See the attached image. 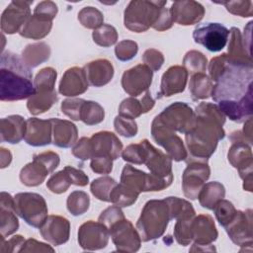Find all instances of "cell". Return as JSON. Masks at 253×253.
Returning <instances> with one entry per match:
<instances>
[{"label": "cell", "mask_w": 253, "mask_h": 253, "mask_svg": "<svg viewBox=\"0 0 253 253\" xmlns=\"http://www.w3.org/2000/svg\"><path fill=\"white\" fill-rule=\"evenodd\" d=\"M214 81L211 98L231 121L243 123L252 117V65L231 62L226 53L212 58L209 64Z\"/></svg>", "instance_id": "1"}, {"label": "cell", "mask_w": 253, "mask_h": 253, "mask_svg": "<svg viewBox=\"0 0 253 253\" xmlns=\"http://www.w3.org/2000/svg\"><path fill=\"white\" fill-rule=\"evenodd\" d=\"M195 115L193 126L185 133L187 147L190 152L186 160L208 161L215 151L217 142L225 135L222 128L225 116L217 105L205 102L197 106Z\"/></svg>", "instance_id": "2"}, {"label": "cell", "mask_w": 253, "mask_h": 253, "mask_svg": "<svg viewBox=\"0 0 253 253\" xmlns=\"http://www.w3.org/2000/svg\"><path fill=\"white\" fill-rule=\"evenodd\" d=\"M33 73L22 57L12 51L1 53L0 59V99L19 101L35 94Z\"/></svg>", "instance_id": "3"}, {"label": "cell", "mask_w": 253, "mask_h": 253, "mask_svg": "<svg viewBox=\"0 0 253 253\" xmlns=\"http://www.w3.org/2000/svg\"><path fill=\"white\" fill-rule=\"evenodd\" d=\"M170 220L169 207L165 200L148 201L136 222V229L141 240L147 242L161 237Z\"/></svg>", "instance_id": "4"}, {"label": "cell", "mask_w": 253, "mask_h": 253, "mask_svg": "<svg viewBox=\"0 0 253 253\" xmlns=\"http://www.w3.org/2000/svg\"><path fill=\"white\" fill-rule=\"evenodd\" d=\"M166 1H130L125 10V27L134 33H142L153 27Z\"/></svg>", "instance_id": "5"}, {"label": "cell", "mask_w": 253, "mask_h": 253, "mask_svg": "<svg viewBox=\"0 0 253 253\" xmlns=\"http://www.w3.org/2000/svg\"><path fill=\"white\" fill-rule=\"evenodd\" d=\"M15 211L26 223L40 228L46 219L47 206L43 197L37 193H18L14 196Z\"/></svg>", "instance_id": "6"}, {"label": "cell", "mask_w": 253, "mask_h": 253, "mask_svg": "<svg viewBox=\"0 0 253 253\" xmlns=\"http://www.w3.org/2000/svg\"><path fill=\"white\" fill-rule=\"evenodd\" d=\"M60 159L57 153L45 151L34 155L33 162L24 166L20 172L21 182L28 187L41 185L59 164Z\"/></svg>", "instance_id": "7"}, {"label": "cell", "mask_w": 253, "mask_h": 253, "mask_svg": "<svg viewBox=\"0 0 253 253\" xmlns=\"http://www.w3.org/2000/svg\"><path fill=\"white\" fill-rule=\"evenodd\" d=\"M167 128L186 133L194 125L196 115L192 108L183 102H175L156 116Z\"/></svg>", "instance_id": "8"}, {"label": "cell", "mask_w": 253, "mask_h": 253, "mask_svg": "<svg viewBox=\"0 0 253 253\" xmlns=\"http://www.w3.org/2000/svg\"><path fill=\"white\" fill-rule=\"evenodd\" d=\"M188 165L182 175V189L186 198L191 200L198 199V196L210 178L211 169L208 161L188 159Z\"/></svg>", "instance_id": "9"}, {"label": "cell", "mask_w": 253, "mask_h": 253, "mask_svg": "<svg viewBox=\"0 0 253 253\" xmlns=\"http://www.w3.org/2000/svg\"><path fill=\"white\" fill-rule=\"evenodd\" d=\"M151 134L154 141L164 147L167 155L174 161L186 160L188 153L182 139L175 131L164 126L157 117L154 118L151 124Z\"/></svg>", "instance_id": "10"}, {"label": "cell", "mask_w": 253, "mask_h": 253, "mask_svg": "<svg viewBox=\"0 0 253 253\" xmlns=\"http://www.w3.org/2000/svg\"><path fill=\"white\" fill-rule=\"evenodd\" d=\"M193 38L195 42L202 44L208 50L217 52L225 47L229 30L218 23H205L194 30Z\"/></svg>", "instance_id": "11"}, {"label": "cell", "mask_w": 253, "mask_h": 253, "mask_svg": "<svg viewBox=\"0 0 253 253\" xmlns=\"http://www.w3.org/2000/svg\"><path fill=\"white\" fill-rule=\"evenodd\" d=\"M109 234L118 251L136 252L140 248V235L126 217L114 223L109 228Z\"/></svg>", "instance_id": "12"}, {"label": "cell", "mask_w": 253, "mask_h": 253, "mask_svg": "<svg viewBox=\"0 0 253 253\" xmlns=\"http://www.w3.org/2000/svg\"><path fill=\"white\" fill-rule=\"evenodd\" d=\"M228 161L239 172L243 179V188L252 191V152L251 146L245 142H232L228 150Z\"/></svg>", "instance_id": "13"}, {"label": "cell", "mask_w": 253, "mask_h": 253, "mask_svg": "<svg viewBox=\"0 0 253 253\" xmlns=\"http://www.w3.org/2000/svg\"><path fill=\"white\" fill-rule=\"evenodd\" d=\"M152 77L153 71L148 66L138 64L124 72L122 76V87L130 97H136L148 91Z\"/></svg>", "instance_id": "14"}, {"label": "cell", "mask_w": 253, "mask_h": 253, "mask_svg": "<svg viewBox=\"0 0 253 253\" xmlns=\"http://www.w3.org/2000/svg\"><path fill=\"white\" fill-rule=\"evenodd\" d=\"M33 1H12L1 16V30L8 35L20 32L31 17L30 5Z\"/></svg>", "instance_id": "15"}, {"label": "cell", "mask_w": 253, "mask_h": 253, "mask_svg": "<svg viewBox=\"0 0 253 253\" xmlns=\"http://www.w3.org/2000/svg\"><path fill=\"white\" fill-rule=\"evenodd\" d=\"M109 230L100 221L88 220L78 230V242L84 250H99L109 242Z\"/></svg>", "instance_id": "16"}, {"label": "cell", "mask_w": 253, "mask_h": 253, "mask_svg": "<svg viewBox=\"0 0 253 253\" xmlns=\"http://www.w3.org/2000/svg\"><path fill=\"white\" fill-rule=\"evenodd\" d=\"M229 238L238 246L252 245V211H237L234 218L224 227Z\"/></svg>", "instance_id": "17"}, {"label": "cell", "mask_w": 253, "mask_h": 253, "mask_svg": "<svg viewBox=\"0 0 253 253\" xmlns=\"http://www.w3.org/2000/svg\"><path fill=\"white\" fill-rule=\"evenodd\" d=\"M90 145L92 158L104 156L116 160L123 152L121 140L115 133L107 130L94 133L90 137Z\"/></svg>", "instance_id": "18"}, {"label": "cell", "mask_w": 253, "mask_h": 253, "mask_svg": "<svg viewBox=\"0 0 253 253\" xmlns=\"http://www.w3.org/2000/svg\"><path fill=\"white\" fill-rule=\"evenodd\" d=\"M40 233L42 238L51 245H61L67 242L69 239V220L60 215H48L40 227Z\"/></svg>", "instance_id": "19"}, {"label": "cell", "mask_w": 253, "mask_h": 253, "mask_svg": "<svg viewBox=\"0 0 253 253\" xmlns=\"http://www.w3.org/2000/svg\"><path fill=\"white\" fill-rule=\"evenodd\" d=\"M191 232L192 241H194V245L197 246L211 245L216 240L218 235L214 221L209 214L194 216L191 221Z\"/></svg>", "instance_id": "20"}, {"label": "cell", "mask_w": 253, "mask_h": 253, "mask_svg": "<svg viewBox=\"0 0 253 253\" xmlns=\"http://www.w3.org/2000/svg\"><path fill=\"white\" fill-rule=\"evenodd\" d=\"M173 22L179 25L189 26L199 23L204 15L203 5L196 1H176L170 8Z\"/></svg>", "instance_id": "21"}, {"label": "cell", "mask_w": 253, "mask_h": 253, "mask_svg": "<svg viewBox=\"0 0 253 253\" xmlns=\"http://www.w3.org/2000/svg\"><path fill=\"white\" fill-rule=\"evenodd\" d=\"M52 125L50 120L30 118L27 120L25 141L32 146H43L51 143Z\"/></svg>", "instance_id": "22"}, {"label": "cell", "mask_w": 253, "mask_h": 253, "mask_svg": "<svg viewBox=\"0 0 253 253\" xmlns=\"http://www.w3.org/2000/svg\"><path fill=\"white\" fill-rule=\"evenodd\" d=\"M143 141L146 148L144 164L150 170V173L162 178L173 177L172 159L161 150L155 148L147 139H143Z\"/></svg>", "instance_id": "23"}, {"label": "cell", "mask_w": 253, "mask_h": 253, "mask_svg": "<svg viewBox=\"0 0 253 253\" xmlns=\"http://www.w3.org/2000/svg\"><path fill=\"white\" fill-rule=\"evenodd\" d=\"M88 81L83 68L71 67L63 74L58 91L63 96L74 97L83 94L88 89Z\"/></svg>", "instance_id": "24"}, {"label": "cell", "mask_w": 253, "mask_h": 253, "mask_svg": "<svg viewBox=\"0 0 253 253\" xmlns=\"http://www.w3.org/2000/svg\"><path fill=\"white\" fill-rule=\"evenodd\" d=\"M188 79V71L179 65L171 66L162 75L160 84V97H170L185 90Z\"/></svg>", "instance_id": "25"}, {"label": "cell", "mask_w": 253, "mask_h": 253, "mask_svg": "<svg viewBox=\"0 0 253 253\" xmlns=\"http://www.w3.org/2000/svg\"><path fill=\"white\" fill-rule=\"evenodd\" d=\"M15 211L14 198L6 193L0 194V231L1 237L7 236L16 232L19 228V220Z\"/></svg>", "instance_id": "26"}, {"label": "cell", "mask_w": 253, "mask_h": 253, "mask_svg": "<svg viewBox=\"0 0 253 253\" xmlns=\"http://www.w3.org/2000/svg\"><path fill=\"white\" fill-rule=\"evenodd\" d=\"M83 70L87 81L94 87H102L108 84L114 76V67L108 59H97L87 63Z\"/></svg>", "instance_id": "27"}, {"label": "cell", "mask_w": 253, "mask_h": 253, "mask_svg": "<svg viewBox=\"0 0 253 253\" xmlns=\"http://www.w3.org/2000/svg\"><path fill=\"white\" fill-rule=\"evenodd\" d=\"M27 121L22 116L11 115L0 121L1 141L8 143H19L25 137Z\"/></svg>", "instance_id": "28"}, {"label": "cell", "mask_w": 253, "mask_h": 253, "mask_svg": "<svg viewBox=\"0 0 253 253\" xmlns=\"http://www.w3.org/2000/svg\"><path fill=\"white\" fill-rule=\"evenodd\" d=\"M50 122L52 125V141L54 145L61 148H68L76 143L78 130L73 123L60 119H50Z\"/></svg>", "instance_id": "29"}, {"label": "cell", "mask_w": 253, "mask_h": 253, "mask_svg": "<svg viewBox=\"0 0 253 253\" xmlns=\"http://www.w3.org/2000/svg\"><path fill=\"white\" fill-rule=\"evenodd\" d=\"M230 39L228 44V59L237 64L252 65L250 50L246 46V42L242 38L239 29L232 27L229 31Z\"/></svg>", "instance_id": "30"}, {"label": "cell", "mask_w": 253, "mask_h": 253, "mask_svg": "<svg viewBox=\"0 0 253 253\" xmlns=\"http://www.w3.org/2000/svg\"><path fill=\"white\" fill-rule=\"evenodd\" d=\"M155 101L149 91H146L143 97L138 100L134 97L125 99L119 107V115L125 118L134 120L141 114H145L154 107Z\"/></svg>", "instance_id": "31"}, {"label": "cell", "mask_w": 253, "mask_h": 253, "mask_svg": "<svg viewBox=\"0 0 253 253\" xmlns=\"http://www.w3.org/2000/svg\"><path fill=\"white\" fill-rule=\"evenodd\" d=\"M121 183L126 185L136 193L149 192V174L133 168L131 165H126L122 171Z\"/></svg>", "instance_id": "32"}, {"label": "cell", "mask_w": 253, "mask_h": 253, "mask_svg": "<svg viewBox=\"0 0 253 253\" xmlns=\"http://www.w3.org/2000/svg\"><path fill=\"white\" fill-rule=\"evenodd\" d=\"M52 21L43 19L37 15H32L20 30V36L32 39L41 40L47 36L51 30Z\"/></svg>", "instance_id": "33"}, {"label": "cell", "mask_w": 253, "mask_h": 253, "mask_svg": "<svg viewBox=\"0 0 253 253\" xmlns=\"http://www.w3.org/2000/svg\"><path fill=\"white\" fill-rule=\"evenodd\" d=\"M57 101V94L54 90H36L28 102L27 108L32 115H40L51 108V106Z\"/></svg>", "instance_id": "34"}, {"label": "cell", "mask_w": 253, "mask_h": 253, "mask_svg": "<svg viewBox=\"0 0 253 253\" xmlns=\"http://www.w3.org/2000/svg\"><path fill=\"white\" fill-rule=\"evenodd\" d=\"M50 56V47L47 43L36 42L28 44L22 51V59L29 68L37 67Z\"/></svg>", "instance_id": "35"}, {"label": "cell", "mask_w": 253, "mask_h": 253, "mask_svg": "<svg viewBox=\"0 0 253 253\" xmlns=\"http://www.w3.org/2000/svg\"><path fill=\"white\" fill-rule=\"evenodd\" d=\"M225 196V189L222 184L218 182H209L206 183L199 196L200 205L208 210H213L214 206L224 198Z\"/></svg>", "instance_id": "36"}, {"label": "cell", "mask_w": 253, "mask_h": 253, "mask_svg": "<svg viewBox=\"0 0 253 253\" xmlns=\"http://www.w3.org/2000/svg\"><path fill=\"white\" fill-rule=\"evenodd\" d=\"M213 84L211 78L205 73L192 74L189 84V90L193 100H204L211 96Z\"/></svg>", "instance_id": "37"}, {"label": "cell", "mask_w": 253, "mask_h": 253, "mask_svg": "<svg viewBox=\"0 0 253 253\" xmlns=\"http://www.w3.org/2000/svg\"><path fill=\"white\" fill-rule=\"evenodd\" d=\"M169 207L171 219H188L195 216V210L193 206L186 200L178 197H168L164 199Z\"/></svg>", "instance_id": "38"}, {"label": "cell", "mask_w": 253, "mask_h": 253, "mask_svg": "<svg viewBox=\"0 0 253 253\" xmlns=\"http://www.w3.org/2000/svg\"><path fill=\"white\" fill-rule=\"evenodd\" d=\"M138 193L123 183L117 184L110 194V202L118 207H129L138 198Z\"/></svg>", "instance_id": "39"}, {"label": "cell", "mask_w": 253, "mask_h": 253, "mask_svg": "<svg viewBox=\"0 0 253 253\" xmlns=\"http://www.w3.org/2000/svg\"><path fill=\"white\" fill-rule=\"evenodd\" d=\"M105 112L103 107L97 102L86 101L84 102L81 109L80 121L87 126H94L103 122Z\"/></svg>", "instance_id": "40"}, {"label": "cell", "mask_w": 253, "mask_h": 253, "mask_svg": "<svg viewBox=\"0 0 253 253\" xmlns=\"http://www.w3.org/2000/svg\"><path fill=\"white\" fill-rule=\"evenodd\" d=\"M67 210L73 215H81L86 212L90 206V198L83 191H74L67 198Z\"/></svg>", "instance_id": "41"}, {"label": "cell", "mask_w": 253, "mask_h": 253, "mask_svg": "<svg viewBox=\"0 0 253 253\" xmlns=\"http://www.w3.org/2000/svg\"><path fill=\"white\" fill-rule=\"evenodd\" d=\"M117 184L118 183L113 178L104 176L93 180L90 185V190L98 200L110 202V194Z\"/></svg>", "instance_id": "42"}, {"label": "cell", "mask_w": 253, "mask_h": 253, "mask_svg": "<svg viewBox=\"0 0 253 253\" xmlns=\"http://www.w3.org/2000/svg\"><path fill=\"white\" fill-rule=\"evenodd\" d=\"M207 57L198 50H190L186 53L183 64L184 68L192 74L195 73H204L207 68Z\"/></svg>", "instance_id": "43"}, {"label": "cell", "mask_w": 253, "mask_h": 253, "mask_svg": "<svg viewBox=\"0 0 253 253\" xmlns=\"http://www.w3.org/2000/svg\"><path fill=\"white\" fill-rule=\"evenodd\" d=\"M92 37L94 42L103 47L111 46L118 41L117 30L108 24H103L101 27L94 30Z\"/></svg>", "instance_id": "44"}, {"label": "cell", "mask_w": 253, "mask_h": 253, "mask_svg": "<svg viewBox=\"0 0 253 253\" xmlns=\"http://www.w3.org/2000/svg\"><path fill=\"white\" fill-rule=\"evenodd\" d=\"M78 20L87 29H98L103 25V14L94 7H84L78 13Z\"/></svg>", "instance_id": "45"}, {"label": "cell", "mask_w": 253, "mask_h": 253, "mask_svg": "<svg viewBox=\"0 0 253 253\" xmlns=\"http://www.w3.org/2000/svg\"><path fill=\"white\" fill-rule=\"evenodd\" d=\"M146 155V148L143 140L138 143H132L126 147L122 152V157L125 161L133 164H144V159Z\"/></svg>", "instance_id": "46"}, {"label": "cell", "mask_w": 253, "mask_h": 253, "mask_svg": "<svg viewBox=\"0 0 253 253\" xmlns=\"http://www.w3.org/2000/svg\"><path fill=\"white\" fill-rule=\"evenodd\" d=\"M56 76V70L52 67L42 68L34 80L35 90H54Z\"/></svg>", "instance_id": "47"}, {"label": "cell", "mask_w": 253, "mask_h": 253, "mask_svg": "<svg viewBox=\"0 0 253 253\" xmlns=\"http://www.w3.org/2000/svg\"><path fill=\"white\" fill-rule=\"evenodd\" d=\"M214 211V215L219 222V224L225 227L235 216L236 210L232 203L226 200H220L212 210Z\"/></svg>", "instance_id": "48"}, {"label": "cell", "mask_w": 253, "mask_h": 253, "mask_svg": "<svg viewBox=\"0 0 253 253\" xmlns=\"http://www.w3.org/2000/svg\"><path fill=\"white\" fill-rule=\"evenodd\" d=\"M72 185L69 175L63 169L53 175L46 182V187L55 194H61L68 190V188Z\"/></svg>", "instance_id": "49"}, {"label": "cell", "mask_w": 253, "mask_h": 253, "mask_svg": "<svg viewBox=\"0 0 253 253\" xmlns=\"http://www.w3.org/2000/svg\"><path fill=\"white\" fill-rule=\"evenodd\" d=\"M192 218L177 220L175 224L174 237L180 245L187 246L192 242V232H191Z\"/></svg>", "instance_id": "50"}, {"label": "cell", "mask_w": 253, "mask_h": 253, "mask_svg": "<svg viewBox=\"0 0 253 253\" xmlns=\"http://www.w3.org/2000/svg\"><path fill=\"white\" fill-rule=\"evenodd\" d=\"M114 127L116 131L125 137H132L137 133V125L134 120L117 116L114 121Z\"/></svg>", "instance_id": "51"}, {"label": "cell", "mask_w": 253, "mask_h": 253, "mask_svg": "<svg viewBox=\"0 0 253 253\" xmlns=\"http://www.w3.org/2000/svg\"><path fill=\"white\" fill-rule=\"evenodd\" d=\"M138 46L137 43L130 40H125L120 42L115 48L116 56L121 61L130 60L137 53Z\"/></svg>", "instance_id": "52"}, {"label": "cell", "mask_w": 253, "mask_h": 253, "mask_svg": "<svg viewBox=\"0 0 253 253\" xmlns=\"http://www.w3.org/2000/svg\"><path fill=\"white\" fill-rule=\"evenodd\" d=\"M85 100L80 98L66 99L61 103V112L74 121H80L81 109Z\"/></svg>", "instance_id": "53"}, {"label": "cell", "mask_w": 253, "mask_h": 253, "mask_svg": "<svg viewBox=\"0 0 253 253\" xmlns=\"http://www.w3.org/2000/svg\"><path fill=\"white\" fill-rule=\"evenodd\" d=\"M125 218L124 212L118 206H111L107 208L105 211H103L98 218V221H100L102 224H104L108 230L109 228L119 220Z\"/></svg>", "instance_id": "54"}, {"label": "cell", "mask_w": 253, "mask_h": 253, "mask_svg": "<svg viewBox=\"0 0 253 253\" xmlns=\"http://www.w3.org/2000/svg\"><path fill=\"white\" fill-rule=\"evenodd\" d=\"M228 12L240 17H251L253 3L251 1H229L222 3Z\"/></svg>", "instance_id": "55"}, {"label": "cell", "mask_w": 253, "mask_h": 253, "mask_svg": "<svg viewBox=\"0 0 253 253\" xmlns=\"http://www.w3.org/2000/svg\"><path fill=\"white\" fill-rule=\"evenodd\" d=\"M142 60L144 64L148 66L152 71H157L164 63V56L159 50L149 48L144 51L142 55Z\"/></svg>", "instance_id": "56"}, {"label": "cell", "mask_w": 253, "mask_h": 253, "mask_svg": "<svg viewBox=\"0 0 253 253\" xmlns=\"http://www.w3.org/2000/svg\"><path fill=\"white\" fill-rule=\"evenodd\" d=\"M56 14L57 6L52 1H42L39 3L34 10V15H37L49 21H52L55 18Z\"/></svg>", "instance_id": "57"}, {"label": "cell", "mask_w": 253, "mask_h": 253, "mask_svg": "<svg viewBox=\"0 0 253 253\" xmlns=\"http://www.w3.org/2000/svg\"><path fill=\"white\" fill-rule=\"evenodd\" d=\"M72 154L81 160H87L92 158L90 138L81 137L73 146Z\"/></svg>", "instance_id": "58"}, {"label": "cell", "mask_w": 253, "mask_h": 253, "mask_svg": "<svg viewBox=\"0 0 253 253\" xmlns=\"http://www.w3.org/2000/svg\"><path fill=\"white\" fill-rule=\"evenodd\" d=\"M90 166L93 172L97 174L107 175L111 173L113 169V159L110 157H104V156L94 157L91 159Z\"/></svg>", "instance_id": "59"}, {"label": "cell", "mask_w": 253, "mask_h": 253, "mask_svg": "<svg viewBox=\"0 0 253 253\" xmlns=\"http://www.w3.org/2000/svg\"><path fill=\"white\" fill-rule=\"evenodd\" d=\"M25 239L22 235H15L9 240H5L4 237H1V246L0 250L2 253H7V252H20L24 243Z\"/></svg>", "instance_id": "60"}, {"label": "cell", "mask_w": 253, "mask_h": 253, "mask_svg": "<svg viewBox=\"0 0 253 253\" xmlns=\"http://www.w3.org/2000/svg\"><path fill=\"white\" fill-rule=\"evenodd\" d=\"M64 170L69 175L70 180L72 182V185L84 187L89 183L88 176L82 170L76 169V168L71 167V166H65Z\"/></svg>", "instance_id": "61"}, {"label": "cell", "mask_w": 253, "mask_h": 253, "mask_svg": "<svg viewBox=\"0 0 253 253\" xmlns=\"http://www.w3.org/2000/svg\"><path fill=\"white\" fill-rule=\"evenodd\" d=\"M53 252L54 249L42 242H39L36 239L30 238L25 241L21 252Z\"/></svg>", "instance_id": "62"}, {"label": "cell", "mask_w": 253, "mask_h": 253, "mask_svg": "<svg viewBox=\"0 0 253 253\" xmlns=\"http://www.w3.org/2000/svg\"><path fill=\"white\" fill-rule=\"evenodd\" d=\"M11 161H12V154H11V152L8 149H6V148L1 147L0 148V163H1L0 167L2 169L6 168L7 166L10 165Z\"/></svg>", "instance_id": "63"}]
</instances>
